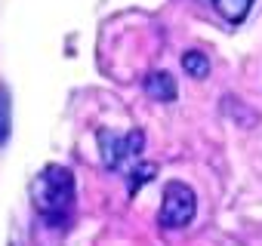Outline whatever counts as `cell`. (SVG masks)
I'll return each mask as SVG.
<instances>
[{"mask_svg": "<svg viewBox=\"0 0 262 246\" xmlns=\"http://www.w3.org/2000/svg\"><path fill=\"white\" fill-rule=\"evenodd\" d=\"M145 92L151 99H158V102H173L176 99V80H173V74H167V71L148 74L145 77Z\"/></svg>", "mask_w": 262, "mask_h": 246, "instance_id": "277c9868", "label": "cell"}, {"mask_svg": "<svg viewBox=\"0 0 262 246\" xmlns=\"http://www.w3.org/2000/svg\"><path fill=\"white\" fill-rule=\"evenodd\" d=\"M198 212V197L185 182H170L161 200V225L164 228H185Z\"/></svg>", "mask_w": 262, "mask_h": 246, "instance_id": "3957f363", "label": "cell"}, {"mask_svg": "<svg viewBox=\"0 0 262 246\" xmlns=\"http://www.w3.org/2000/svg\"><path fill=\"white\" fill-rule=\"evenodd\" d=\"M31 200L50 225H62L74 206V176L71 169L50 163L31 182Z\"/></svg>", "mask_w": 262, "mask_h": 246, "instance_id": "6da1fadb", "label": "cell"}, {"mask_svg": "<svg viewBox=\"0 0 262 246\" xmlns=\"http://www.w3.org/2000/svg\"><path fill=\"white\" fill-rule=\"evenodd\" d=\"M10 133H13V99L10 89L0 83V148L10 142Z\"/></svg>", "mask_w": 262, "mask_h": 246, "instance_id": "8992f818", "label": "cell"}, {"mask_svg": "<svg viewBox=\"0 0 262 246\" xmlns=\"http://www.w3.org/2000/svg\"><path fill=\"white\" fill-rule=\"evenodd\" d=\"M142 148H145V136L139 130L126 133V136H117L111 130L99 133V151H102V163L108 169H129L136 163V157L142 154Z\"/></svg>", "mask_w": 262, "mask_h": 246, "instance_id": "7a4b0ae2", "label": "cell"}, {"mask_svg": "<svg viewBox=\"0 0 262 246\" xmlns=\"http://www.w3.org/2000/svg\"><path fill=\"white\" fill-rule=\"evenodd\" d=\"M155 176H158V166L155 163H133V166H129V194H136Z\"/></svg>", "mask_w": 262, "mask_h": 246, "instance_id": "ba28073f", "label": "cell"}, {"mask_svg": "<svg viewBox=\"0 0 262 246\" xmlns=\"http://www.w3.org/2000/svg\"><path fill=\"white\" fill-rule=\"evenodd\" d=\"M213 7H216V13H219L225 22L237 25V22L247 19V13H250V7H253V0H213Z\"/></svg>", "mask_w": 262, "mask_h": 246, "instance_id": "5b68a950", "label": "cell"}, {"mask_svg": "<svg viewBox=\"0 0 262 246\" xmlns=\"http://www.w3.org/2000/svg\"><path fill=\"white\" fill-rule=\"evenodd\" d=\"M182 68H185V74H188V77L204 80V77L210 74V59H207L204 53H198V50H188V53L182 56Z\"/></svg>", "mask_w": 262, "mask_h": 246, "instance_id": "52a82bcc", "label": "cell"}]
</instances>
